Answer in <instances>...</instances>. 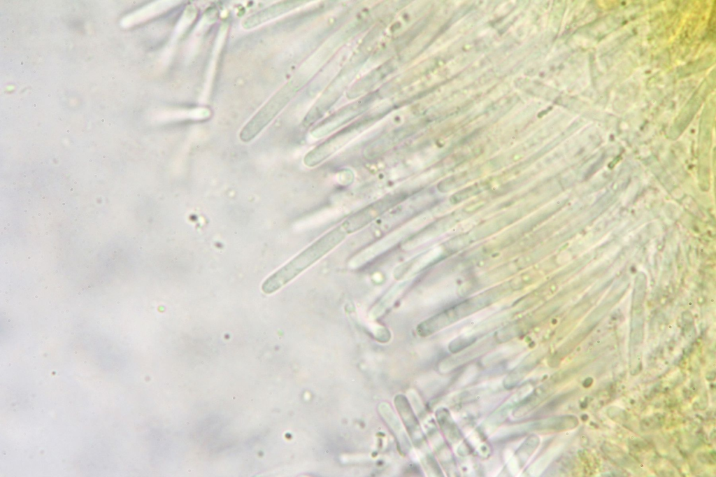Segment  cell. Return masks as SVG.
I'll return each mask as SVG.
<instances>
[{
    "mask_svg": "<svg viewBox=\"0 0 716 477\" xmlns=\"http://www.w3.org/2000/svg\"><path fill=\"white\" fill-rule=\"evenodd\" d=\"M347 235L341 225L333 228L266 278L262 291L266 294L276 292L337 247Z\"/></svg>",
    "mask_w": 716,
    "mask_h": 477,
    "instance_id": "6da1fadb",
    "label": "cell"
},
{
    "mask_svg": "<svg viewBox=\"0 0 716 477\" xmlns=\"http://www.w3.org/2000/svg\"><path fill=\"white\" fill-rule=\"evenodd\" d=\"M292 94L289 84L276 92L243 127L239 134L240 139L243 142L252 140L283 108Z\"/></svg>",
    "mask_w": 716,
    "mask_h": 477,
    "instance_id": "7a4b0ae2",
    "label": "cell"
},
{
    "mask_svg": "<svg viewBox=\"0 0 716 477\" xmlns=\"http://www.w3.org/2000/svg\"><path fill=\"white\" fill-rule=\"evenodd\" d=\"M405 199V193L386 195L357 211L346 218L341 225L348 234L355 233L378 220Z\"/></svg>",
    "mask_w": 716,
    "mask_h": 477,
    "instance_id": "3957f363",
    "label": "cell"
},
{
    "mask_svg": "<svg viewBox=\"0 0 716 477\" xmlns=\"http://www.w3.org/2000/svg\"><path fill=\"white\" fill-rule=\"evenodd\" d=\"M420 224V221L415 219L386 235L355 255L349 262L350 267L351 269L360 267L394 247L398 243L404 241L408 237L407 236L413 232Z\"/></svg>",
    "mask_w": 716,
    "mask_h": 477,
    "instance_id": "277c9868",
    "label": "cell"
},
{
    "mask_svg": "<svg viewBox=\"0 0 716 477\" xmlns=\"http://www.w3.org/2000/svg\"><path fill=\"white\" fill-rule=\"evenodd\" d=\"M366 121H359L348 126L310 151L304 157L305 165L313 167L327 159L352 139L366 124Z\"/></svg>",
    "mask_w": 716,
    "mask_h": 477,
    "instance_id": "5b68a950",
    "label": "cell"
},
{
    "mask_svg": "<svg viewBox=\"0 0 716 477\" xmlns=\"http://www.w3.org/2000/svg\"><path fill=\"white\" fill-rule=\"evenodd\" d=\"M394 404L413 443L420 448L424 443V437L409 401L404 395L398 394L394 398Z\"/></svg>",
    "mask_w": 716,
    "mask_h": 477,
    "instance_id": "8992f818",
    "label": "cell"
},
{
    "mask_svg": "<svg viewBox=\"0 0 716 477\" xmlns=\"http://www.w3.org/2000/svg\"><path fill=\"white\" fill-rule=\"evenodd\" d=\"M364 109L361 104H354L340 110L316 126L312 134L317 138L324 136L361 114Z\"/></svg>",
    "mask_w": 716,
    "mask_h": 477,
    "instance_id": "52a82bcc",
    "label": "cell"
},
{
    "mask_svg": "<svg viewBox=\"0 0 716 477\" xmlns=\"http://www.w3.org/2000/svg\"><path fill=\"white\" fill-rule=\"evenodd\" d=\"M378 411L396 437L400 452L402 454L408 453L410 449L408 437L393 409L387 403L383 402L379 404Z\"/></svg>",
    "mask_w": 716,
    "mask_h": 477,
    "instance_id": "ba28073f",
    "label": "cell"
},
{
    "mask_svg": "<svg viewBox=\"0 0 716 477\" xmlns=\"http://www.w3.org/2000/svg\"><path fill=\"white\" fill-rule=\"evenodd\" d=\"M295 5V1H284L273 4L248 17L242 22V26L245 29L257 27L292 10Z\"/></svg>",
    "mask_w": 716,
    "mask_h": 477,
    "instance_id": "9c48e42d",
    "label": "cell"
},
{
    "mask_svg": "<svg viewBox=\"0 0 716 477\" xmlns=\"http://www.w3.org/2000/svg\"><path fill=\"white\" fill-rule=\"evenodd\" d=\"M409 283L410 278H406L394 284L372 307L369 312L371 318L376 319L384 314L406 290Z\"/></svg>",
    "mask_w": 716,
    "mask_h": 477,
    "instance_id": "30bf717a",
    "label": "cell"
},
{
    "mask_svg": "<svg viewBox=\"0 0 716 477\" xmlns=\"http://www.w3.org/2000/svg\"><path fill=\"white\" fill-rule=\"evenodd\" d=\"M550 392L548 383L538 387L516 406L513 415L520 418L531 412L549 396Z\"/></svg>",
    "mask_w": 716,
    "mask_h": 477,
    "instance_id": "8fae6325",
    "label": "cell"
},
{
    "mask_svg": "<svg viewBox=\"0 0 716 477\" xmlns=\"http://www.w3.org/2000/svg\"><path fill=\"white\" fill-rule=\"evenodd\" d=\"M578 420L574 415H566L548 418L535 422L533 425L534 430H552L562 431L575 427Z\"/></svg>",
    "mask_w": 716,
    "mask_h": 477,
    "instance_id": "7c38bea8",
    "label": "cell"
},
{
    "mask_svg": "<svg viewBox=\"0 0 716 477\" xmlns=\"http://www.w3.org/2000/svg\"><path fill=\"white\" fill-rule=\"evenodd\" d=\"M436 418L438 424L449 441H457L461 437V434L452 419L450 413L445 408H440L436 412Z\"/></svg>",
    "mask_w": 716,
    "mask_h": 477,
    "instance_id": "4fadbf2b",
    "label": "cell"
},
{
    "mask_svg": "<svg viewBox=\"0 0 716 477\" xmlns=\"http://www.w3.org/2000/svg\"><path fill=\"white\" fill-rule=\"evenodd\" d=\"M539 438L534 434L530 435L517 450L515 457L519 469H521L528 459L534 453L539 444Z\"/></svg>",
    "mask_w": 716,
    "mask_h": 477,
    "instance_id": "5bb4252c",
    "label": "cell"
}]
</instances>
